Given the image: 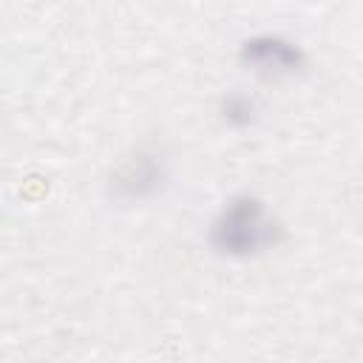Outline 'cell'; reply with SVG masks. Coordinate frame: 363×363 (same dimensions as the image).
<instances>
[{"label":"cell","mask_w":363,"mask_h":363,"mask_svg":"<svg viewBox=\"0 0 363 363\" xmlns=\"http://www.w3.org/2000/svg\"><path fill=\"white\" fill-rule=\"evenodd\" d=\"M269 238H272V221L267 218L264 207L255 199L233 201L216 221V244L224 252L247 255L264 247Z\"/></svg>","instance_id":"6da1fadb"}]
</instances>
